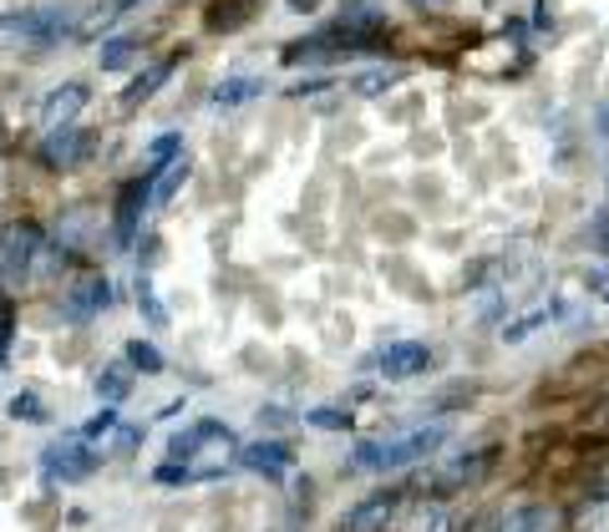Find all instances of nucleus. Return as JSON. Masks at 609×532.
Returning a JSON list of instances; mask_svg holds the SVG:
<instances>
[{
  "mask_svg": "<svg viewBox=\"0 0 609 532\" xmlns=\"http://www.w3.org/2000/svg\"><path fill=\"white\" fill-rule=\"evenodd\" d=\"M412 5H427V11H437V5H447V0H412Z\"/></svg>",
  "mask_w": 609,
  "mask_h": 532,
  "instance_id": "nucleus-32",
  "label": "nucleus"
},
{
  "mask_svg": "<svg viewBox=\"0 0 609 532\" xmlns=\"http://www.w3.org/2000/svg\"><path fill=\"white\" fill-rule=\"evenodd\" d=\"M208 446H229V451H234V431L223 426V421H214V416L194 421V426L179 431V436H168V457L173 461H204Z\"/></svg>",
  "mask_w": 609,
  "mask_h": 532,
  "instance_id": "nucleus-8",
  "label": "nucleus"
},
{
  "mask_svg": "<svg viewBox=\"0 0 609 532\" xmlns=\"http://www.w3.org/2000/svg\"><path fill=\"white\" fill-rule=\"evenodd\" d=\"M137 51H143V41H137V36H112V41H102V57H97V61H102V72H122Z\"/></svg>",
  "mask_w": 609,
  "mask_h": 532,
  "instance_id": "nucleus-20",
  "label": "nucleus"
},
{
  "mask_svg": "<svg viewBox=\"0 0 609 532\" xmlns=\"http://www.w3.org/2000/svg\"><path fill=\"white\" fill-rule=\"evenodd\" d=\"M559 314H569V305H564V299H553V305H544V310H534V314H523V320H513V325H503V341H508V345L528 341L534 330H544L549 320H559Z\"/></svg>",
  "mask_w": 609,
  "mask_h": 532,
  "instance_id": "nucleus-16",
  "label": "nucleus"
},
{
  "mask_svg": "<svg viewBox=\"0 0 609 532\" xmlns=\"http://www.w3.org/2000/svg\"><path fill=\"white\" fill-rule=\"evenodd\" d=\"M406 532H447V512L437 503H416L412 522H406Z\"/></svg>",
  "mask_w": 609,
  "mask_h": 532,
  "instance_id": "nucleus-26",
  "label": "nucleus"
},
{
  "mask_svg": "<svg viewBox=\"0 0 609 532\" xmlns=\"http://www.w3.org/2000/svg\"><path fill=\"white\" fill-rule=\"evenodd\" d=\"M102 446H92L87 436H76V431H66V436H57V442L41 446V472L51 477V482H87L97 467H102Z\"/></svg>",
  "mask_w": 609,
  "mask_h": 532,
  "instance_id": "nucleus-3",
  "label": "nucleus"
},
{
  "mask_svg": "<svg viewBox=\"0 0 609 532\" xmlns=\"http://www.w3.org/2000/svg\"><path fill=\"white\" fill-rule=\"evenodd\" d=\"M234 461L244 467V472H254V477H265V482H280L290 467H295V446L290 442H249V446H239L234 451Z\"/></svg>",
  "mask_w": 609,
  "mask_h": 532,
  "instance_id": "nucleus-9",
  "label": "nucleus"
},
{
  "mask_svg": "<svg viewBox=\"0 0 609 532\" xmlns=\"http://www.w3.org/2000/svg\"><path fill=\"white\" fill-rule=\"evenodd\" d=\"M376 366H381L387 381H412V375H422V370L431 366V350L422 341H397L376 355Z\"/></svg>",
  "mask_w": 609,
  "mask_h": 532,
  "instance_id": "nucleus-11",
  "label": "nucleus"
},
{
  "mask_svg": "<svg viewBox=\"0 0 609 532\" xmlns=\"http://www.w3.org/2000/svg\"><path fill=\"white\" fill-rule=\"evenodd\" d=\"M46 238L36 223H11V228H0V284H26L31 274H36V259H46L41 249Z\"/></svg>",
  "mask_w": 609,
  "mask_h": 532,
  "instance_id": "nucleus-4",
  "label": "nucleus"
},
{
  "mask_svg": "<svg viewBox=\"0 0 609 532\" xmlns=\"http://www.w3.org/2000/svg\"><path fill=\"white\" fill-rule=\"evenodd\" d=\"M492 532H553V512L549 507H519V512H508Z\"/></svg>",
  "mask_w": 609,
  "mask_h": 532,
  "instance_id": "nucleus-17",
  "label": "nucleus"
},
{
  "mask_svg": "<svg viewBox=\"0 0 609 532\" xmlns=\"http://www.w3.org/2000/svg\"><path fill=\"white\" fill-rule=\"evenodd\" d=\"M107 305H112V280H107V274H87L82 284H72V289L61 295L57 314L66 325H87V320H97Z\"/></svg>",
  "mask_w": 609,
  "mask_h": 532,
  "instance_id": "nucleus-5",
  "label": "nucleus"
},
{
  "mask_svg": "<svg viewBox=\"0 0 609 532\" xmlns=\"http://www.w3.org/2000/svg\"><path fill=\"white\" fill-rule=\"evenodd\" d=\"M477 467H483V451H477V457H458L452 467H447V472L431 477V492H452V487H462L467 477H477Z\"/></svg>",
  "mask_w": 609,
  "mask_h": 532,
  "instance_id": "nucleus-22",
  "label": "nucleus"
},
{
  "mask_svg": "<svg viewBox=\"0 0 609 532\" xmlns=\"http://www.w3.org/2000/svg\"><path fill=\"white\" fill-rule=\"evenodd\" d=\"M402 76H406L402 66H366V72H356L351 82H345V91H351V97H366V102H372V97H387V91L397 87Z\"/></svg>",
  "mask_w": 609,
  "mask_h": 532,
  "instance_id": "nucleus-14",
  "label": "nucleus"
},
{
  "mask_svg": "<svg viewBox=\"0 0 609 532\" xmlns=\"http://www.w3.org/2000/svg\"><path fill=\"white\" fill-rule=\"evenodd\" d=\"M183 177H188V158H173V163L153 168V203H168L183 188Z\"/></svg>",
  "mask_w": 609,
  "mask_h": 532,
  "instance_id": "nucleus-18",
  "label": "nucleus"
},
{
  "mask_svg": "<svg viewBox=\"0 0 609 532\" xmlns=\"http://www.w3.org/2000/svg\"><path fill=\"white\" fill-rule=\"evenodd\" d=\"M320 87H330L326 76H310V82H300V87H290V97H305V91H320Z\"/></svg>",
  "mask_w": 609,
  "mask_h": 532,
  "instance_id": "nucleus-31",
  "label": "nucleus"
},
{
  "mask_svg": "<svg viewBox=\"0 0 609 532\" xmlns=\"http://www.w3.org/2000/svg\"><path fill=\"white\" fill-rule=\"evenodd\" d=\"M595 133H599V143H609V102L595 107Z\"/></svg>",
  "mask_w": 609,
  "mask_h": 532,
  "instance_id": "nucleus-30",
  "label": "nucleus"
},
{
  "mask_svg": "<svg viewBox=\"0 0 609 532\" xmlns=\"http://www.w3.org/2000/svg\"><path fill=\"white\" fill-rule=\"evenodd\" d=\"M442 442H447V426H416L412 436H397V442H356L351 461L361 472H397V467L427 461Z\"/></svg>",
  "mask_w": 609,
  "mask_h": 532,
  "instance_id": "nucleus-2",
  "label": "nucleus"
},
{
  "mask_svg": "<svg viewBox=\"0 0 609 532\" xmlns=\"http://www.w3.org/2000/svg\"><path fill=\"white\" fill-rule=\"evenodd\" d=\"M76 36V11L66 5H31L0 15V51H51Z\"/></svg>",
  "mask_w": 609,
  "mask_h": 532,
  "instance_id": "nucleus-1",
  "label": "nucleus"
},
{
  "mask_svg": "<svg viewBox=\"0 0 609 532\" xmlns=\"http://www.w3.org/2000/svg\"><path fill=\"white\" fill-rule=\"evenodd\" d=\"M397 512H402V497L397 492H376V497H366V503H356L345 512L341 532H387L397 522Z\"/></svg>",
  "mask_w": 609,
  "mask_h": 532,
  "instance_id": "nucleus-10",
  "label": "nucleus"
},
{
  "mask_svg": "<svg viewBox=\"0 0 609 532\" xmlns=\"http://www.w3.org/2000/svg\"><path fill=\"white\" fill-rule=\"evenodd\" d=\"M300 421L315 431H345L351 426V411H341V406H315V411H305Z\"/></svg>",
  "mask_w": 609,
  "mask_h": 532,
  "instance_id": "nucleus-24",
  "label": "nucleus"
},
{
  "mask_svg": "<svg viewBox=\"0 0 609 532\" xmlns=\"http://www.w3.org/2000/svg\"><path fill=\"white\" fill-rule=\"evenodd\" d=\"M122 421H118V406H102V411L92 416L87 426H76V436H87V442H107L112 431H118Z\"/></svg>",
  "mask_w": 609,
  "mask_h": 532,
  "instance_id": "nucleus-25",
  "label": "nucleus"
},
{
  "mask_svg": "<svg viewBox=\"0 0 609 532\" xmlns=\"http://www.w3.org/2000/svg\"><path fill=\"white\" fill-rule=\"evenodd\" d=\"M82 107H87V82H66V87L46 91V102H41V127H46V133H51V127H66V122H72Z\"/></svg>",
  "mask_w": 609,
  "mask_h": 532,
  "instance_id": "nucleus-12",
  "label": "nucleus"
},
{
  "mask_svg": "<svg viewBox=\"0 0 609 532\" xmlns=\"http://www.w3.org/2000/svg\"><path fill=\"white\" fill-rule=\"evenodd\" d=\"M148 158H153V168H163V163H173V158H183V137L179 133H158V137H153V148H148Z\"/></svg>",
  "mask_w": 609,
  "mask_h": 532,
  "instance_id": "nucleus-28",
  "label": "nucleus"
},
{
  "mask_svg": "<svg viewBox=\"0 0 609 532\" xmlns=\"http://www.w3.org/2000/svg\"><path fill=\"white\" fill-rule=\"evenodd\" d=\"M254 97H265V82H259V76H223L219 87H214V107H219V112L249 107Z\"/></svg>",
  "mask_w": 609,
  "mask_h": 532,
  "instance_id": "nucleus-13",
  "label": "nucleus"
},
{
  "mask_svg": "<svg viewBox=\"0 0 609 532\" xmlns=\"http://www.w3.org/2000/svg\"><path fill=\"white\" fill-rule=\"evenodd\" d=\"M589 244H595V249H605V253H609V213H599V219L589 223Z\"/></svg>",
  "mask_w": 609,
  "mask_h": 532,
  "instance_id": "nucleus-29",
  "label": "nucleus"
},
{
  "mask_svg": "<svg viewBox=\"0 0 609 532\" xmlns=\"http://www.w3.org/2000/svg\"><path fill=\"white\" fill-rule=\"evenodd\" d=\"M133 396V381H127V370L122 366H107L102 375H97V400L102 406H118V400Z\"/></svg>",
  "mask_w": 609,
  "mask_h": 532,
  "instance_id": "nucleus-19",
  "label": "nucleus"
},
{
  "mask_svg": "<svg viewBox=\"0 0 609 532\" xmlns=\"http://www.w3.org/2000/svg\"><path fill=\"white\" fill-rule=\"evenodd\" d=\"M11 421H26V426H41V421H51V411H46V400L36 396V391H21V396H11Z\"/></svg>",
  "mask_w": 609,
  "mask_h": 532,
  "instance_id": "nucleus-21",
  "label": "nucleus"
},
{
  "mask_svg": "<svg viewBox=\"0 0 609 532\" xmlns=\"http://www.w3.org/2000/svg\"><path fill=\"white\" fill-rule=\"evenodd\" d=\"M148 203H153V173L133 177V183L118 193V208H112V238H118V249H133L137 244V223H143Z\"/></svg>",
  "mask_w": 609,
  "mask_h": 532,
  "instance_id": "nucleus-6",
  "label": "nucleus"
},
{
  "mask_svg": "<svg viewBox=\"0 0 609 532\" xmlns=\"http://www.w3.org/2000/svg\"><path fill=\"white\" fill-rule=\"evenodd\" d=\"M173 66H179V61L163 57V61H153L148 72H137V82H133L127 91H122V107H143V102L153 97V91H158V87L168 82V76H173Z\"/></svg>",
  "mask_w": 609,
  "mask_h": 532,
  "instance_id": "nucleus-15",
  "label": "nucleus"
},
{
  "mask_svg": "<svg viewBox=\"0 0 609 532\" xmlns=\"http://www.w3.org/2000/svg\"><path fill=\"white\" fill-rule=\"evenodd\" d=\"M92 148H97V137H92L87 127H72V122H66V127H51V133L41 137V163L66 173V168H82V163H87Z\"/></svg>",
  "mask_w": 609,
  "mask_h": 532,
  "instance_id": "nucleus-7",
  "label": "nucleus"
},
{
  "mask_svg": "<svg viewBox=\"0 0 609 532\" xmlns=\"http://www.w3.org/2000/svg\"><path fill=\"white\" fill-rule=\"evenodd\" d=\"M137 310H143V320H148L153 330H168V310H163V305H158V295H153L148 269L137 274Z\"/></svg>",
  "mask_w": 609,
  "mask_h": 532,
  "instance_id": "nucleus-23",
  "label": "nucleus"
},
{
  "mask_svg": "<svg viewBox=\"0 0 609 532\" xmlns=\"http://www.w3.org/2000/svg\"><path fill=\"white\" fill-rule=\"evenodd\" d=\"M127 360H133L137 370H148V375H158V370L168 366V360H163V350H158L153 341H133V345H127Z\"/></svg>",
  "mask_w": 609,
  "mask_h": 532,
  "instance_id": "nucleus-27",
  "label": "nucleus"
},
{
  "mask_svg": "<svg viewBox=\"0 0 609 532\" xmlns=\"http://www.w3.org/2000/svg\"><path fill=\"white\" fill-rule=\"evenodd\" d=\"M127 5H137V0H112V11H127Z\"/></svg>",
  "mask_w": 609,
  "mask_h": 532,
  "instance_id": "nucleus-33",
  "label": "nucleus"
}]
</instances>
